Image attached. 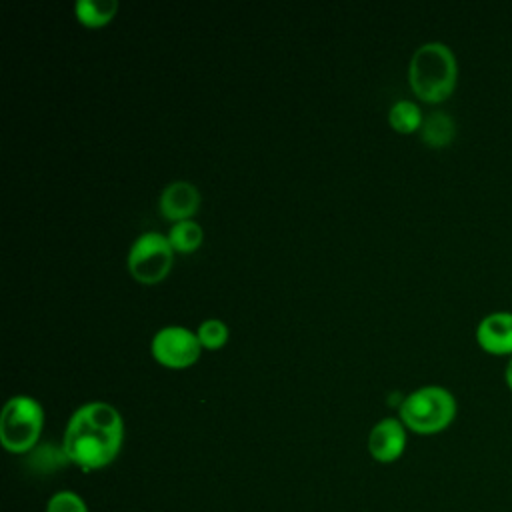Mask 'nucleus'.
Wrapping results in <instances>:
<instances>
[{
  "label": "nucleus",
  "mask_w": 512,
  "mask_h": 512,
  "mask_svg": "<svg viewBox=\"0 0 512 512\" xmlns=\"http://www.w3.org/2000/svg\"><path fill=\"white\" fill-rule=\"evenodd\" d=\"M172 244L168 236L160 232H144L140 234L128 252V270L130 274L144 282L154 284L162 280L172 266Z\"/></svg>",
  "instance_id": "5"
},
{
  "label": "nucleus",
  "mask_w": 512,
  "mask_h": 512,
  "mask_svg": "<svg viewBox=\"0 0 512 512\" xmlns=\"http://www.w3.org/2000/svg\"><path fill=\"white\" fill-rule=\"evenodd\" d=\"M476 340L490 354L512 356V312L486 314L476 328Z\"/></svg>",
  "instance_id": "8"
},
{
  "label": "nucleus",
  "mask_w": 512,
  "mask_h": 512,
  "mask_svg": "<svg viewBox=\"0 0 512 512\" xmlns=\"http://www.w3.org/2000/svg\"><path fill=\"white\" fill-rule=\"evenodd\" d=\"M200 346L198 334L184 326H166L152 338L154 358L170 368H184L196 362L200 356Z\"/></svg>",
  "instance_id": "6"
},
{
  "label": "nucleus",
  "mask_w": 512,
  "mask_h": 512,
  "mask_svg": "<svg viewBox=\"0 0 512 512\" xmlns=\"http://www.w3.org/2000/svg\"><path fill=\"white\" fill-rule=\"evenodd\" d=\"M44 414L40 404L30 396H12L0 416V440L10 452L30 450L42 432Z\"/></svg>",
  "instance_id": "4"
},
{
  "label": "nucleus",
  "mask_w": 512,
  "mask_h": 512,
  "mask_svg": "<svg viewBox=\"0 0 512 512\" xmlns=\"http://www.w3.org/2000/svg\"><path fill=\"white\" fill-rule=\"evenodd\" d=\"M406 446L404 424L396 418H382L368 436V450L378 462H392L402 456Z\"/></svg>",
  "instance_id": "7"
},
{
  "label": "nucleus",
  "mask_w": 512,
  "mask_h": 512,
  "mask_svg": "<svg viewBox=\"0 0 512 512\" xmlns=\"http://www.w3.org/2000/svg\"><path fill=\"white\" fill-rule=\"evenodd\" d=\"M504 380H506L508 388L512 390V356H510V360H508V364H506V368H504Z\"/></svg>",
  "instance_id": "16"
},
{
  "label": "nucleus",
  "mask_w": 512,
  "mask_h": 512,
  "mask_svg": "<svg viewBox=\"0 0 512 512\" xmlns=\"http://www.w3.org/2000/svg\"><path fill=\"white\" fill-rule=\"evenodd\" d=\"M76 16L80 22L88 26H100L106 24L110 18H114L118 10L116 0H78L74 4Z\"/></svg>",
  "instance_id": "11"
},
{
  "label": "nucleus",
  "mask_w": 512,
  "mask_h": 512,
  "mask_svg": "<svg viewBox=\"0 0 512 512\" xmlns=\"http://www.w3.org/2000/svg\"><path fill=\"white\" fill-rule=\"evenodd\" d=\"M200 204L198 188L186 180L170 182L160 194V212L170 220H188Z\"/></svg>",
  "instance_id": "9"
},
{
  "label": "nucleus",
  "mask_w": 512,
  "mask_h": 512,
  "mask_svg": "<svg viewBox=\"0 0 512 512\" xmlns=\"http://www.w3.org/2000/svg\"><path fill=\"white\" fill-rule=\"evenodd\" d=\"M168 240L172 244V248L180 250V252H190L194 248L200 246L202 242V228L198 222L194 220H180L170 228Z\"/></svg>",
  "instance_id": "13"
},
{
  "label": "nucleus",
  "mask_w": 512,
  "mask_h": 512,
  "mask_svg": "<svg viewBox=\"0 0 512 512\" xmlns=\"http://www.w3.org/2000/svg\"><path fill=\"white\" fill-rule=\"evenodd\" d=\"M422 140L428 146H446L450 144L452 136H454V122L448 114L444 112H430L424 120H422Z\"/></svg>",
  "instance_id": "10"
},
{
  "label": "nucleus",
  "mask_w": 512,
  "mask_h": 512,
  "mask_svg": "<svg viewBox=\"0 0 512 512\" xmlns=\"http://www.w3.org/2000/svg\"><path fill=\"white\" fill-rule=\"evenodd\" d=\"M198 340L206 348H218L226 342L228 338V328L222 320L218 318H208L198 326Z\"/></svg>",
  "instance_id": "14"
},
{
  "label": "nucleus",
  "mask_w": 512,
  "mask_h": 512,
  "mask_svg": "<svg viewBox=\"0 0 512 512\" xmlns=\"http://www.w3.org/2000/svg\"><path fill=\"white\" fill-rule=\"evenodd\" d=\"M46 512H88V508L78 494L64 490L48 500Z\"/></svg>",
  "instance_id": "15"
},
{
  "label": "nucleus",
  "mask_w": 512,
  "mask_h": 512,
  "mask_svg": "<svg viewBox=\"0 0 512 512\" xmlns=\"http://www.w3.org/2000/svg\"><path fill=\"white\" fill-rule=\"evenodd\" d=\"M388 120L394 130L398 132H414L422 126V112L412 100H398L392 104L388 112Z\"/></svg>",
  "instance_id": "12"
},
{
  "label": "nucleus",
  "mask_w": 512,
  "mask_h": 512,
  "mask_svg": "<svg viewBox=\"0 0 512 512\" xmlns=\"http://www.w3.org/2000/svg\"><path fill=\"white\" fill-rule=\"evenodd\" d=\"M456 416V398L442 386H422L400 404L402 424L418 434H436Z\"/></svg>",
  "instance_id": "3"
},
{
  "label": "nucleus",
  "mask_w": 512,
  "mask_h": 512,
  "mask_svg": "<svg viewBox=\"0 0 512 512\" xmlns=\"http://www.w3.org/2000/svg\"><path fill=\"white\" fill-rule=\"evenodd\" d=\"M124 426L118 410L106 402L80 406L64 432V454L84 470L110 464L122 446Z\"/></svg>",
  "instance_id": "1"
},
{
  "label": "nucleus",
  "mask_w": 512,
  "mask_h": 512,
  "mask_svg": "<svg viewBox=\"0 0 512 512\" xmlns=\"http://www.w3.org/2000/svg\"><path fill=\"white\" fill-rule=\"evenodd\" d=\"M408 78L414 94L422 100H446L452 94L458 78L454 52L442 42H426L418 46L410 58Z\"/></svg>",
  "instance_id": "2"
}]
</instances>
